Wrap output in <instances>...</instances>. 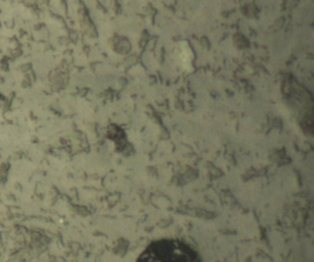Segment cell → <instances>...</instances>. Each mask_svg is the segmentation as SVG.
I'll list each match as a JSON object with an SVG mask.
<instances>
[{
	"label": "cell",
	"instance_id": "cell-1",
	"mask_svg": "<svg viewBox=\"0 0 314 262\" xmlns=\"http://www.w3.org/2000/svg\"><path fill=\"white\" fill-rule=\"evenodd\" d=\"M136 262H202L191 246L179 239L153 241L140 254Z\"/></svg>",
	"mask_w": 314,
	"mask_h": 262
},
{
	"label": "cell",
	"instance_id": "cell-2",
	"mask_svg": "<svg viewBox=\"0 0 314 262\" xmlns=\"http://www.w3.org/2000/svg\"><path fill=\"white\" fill-rule=\"evenodd\" d=\"M180 50H182L180 58H182V65L186 66V64H187V69H189V65H190V63H191V59H192L191 50L189 49V47H184L182 45L180 47Z\"/></svg>",
	"mask_w": 314,
	"mask_h": 262
}]
</instances>
